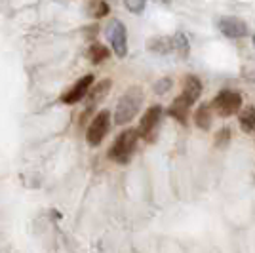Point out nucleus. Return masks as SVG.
I'll return each instance as SVG.
<instances>
[{"label": "nucleus", "mask_w": 255, "mask_h": 253, "mask_svg": "<svg viewBox=\"0 0 255 253\" xmlns=\"http://www.w3.org/2000/svg\"><path fill=\"white\" fill-rule=\"evenodd\" d=\"M90 13L94 15V17H105L107 13H109V4L107 2H103V0H97V2H94L92 6H90Z\"/></svg>", "instance_id": "17"}, {"label": "nucleus", "mask_w": 255, "mask_h": 253, "mask_svg": "<svg viewBox=\"0 0 255 253\" xmlns=\"http://www.w3.org/2000/svg\"><path fill=\"white\" fill-rule=\"evenodd\" d=\"M238 124L246 133L255 129V107H246L244 111L238 115Z\"/></svg>", "instance_id": "14"}, {"label": "nucleus", "mask_w": 255, "mask_h": 253, "mask_svg": "<svg viewBox=\"0 0 255 253\" xmlns=\"http://www.w3.org/2000/svg\"><path fill=\"white\" fill-rule=\"evenodd\" d=\"M254 44H255V36H254Z\"/></svg>", "instance_id": "22"}, {"label": "nucleus", "mask_w": 255, "mask_h": 253, "mask_svg": "<svg viewBox=\"0 0 255 253\" xmlns=\"http://www.w3.org/2000/svg\"><path fill=\"white\" fill-rule=\"evenodd\" d=\"M229 127H223L221 131H219V135H217V139H215V145L217 147H225L227 145V141H229Z\"/></svg>", "instance_id": "20"}, {"label": "nucleus", "mask_w": 255, "mask_h": 253, "mask_svg": "<svg viewBox=\"0 0 255 253\" xmlns=\"http://www.w3.org/2000/svg\"><path fill=\"white\" fill-rule=\"evenodd\" d=\"M92 84H94V76L92 74H86L78 82L73 84V88L69 92H65L61 95V101H63L65 105H75L78 101H82L86 97V94H88V90L92 88Z\"/></svg>", "instance_id": "7"}, {"label": "nucleus", "mask_w": 255, "mask_h": 253, "mask_svg": "<svg viewBox=\"0 0 255 253\" xmlns=\"http://www.w3.org/2000/svg\"><path fill=\"white\" fill-rule=\"evenodd\" d=\"M147 50L158 55H166V53L173 52V38L171 36H154L147 42Z\"/></svg>", "instance_id": "11"}, {"label": "nucleus", "mask_w": 255, "mask_h": 253, "mask_svg": "<svg viewBox=\"0 0 255 253\" xmlns=\"http://www.w3.org/2000/svg\"><path fill=\"white\" fill-rule=\"evenodd\" d=\"M213 122V116H212V107L210 105H202L196 109L194 113V124L200 127V129H210Z\"/></svg>", "instance_id": "13"}, {"label": "nucleus", "mask_w": 255, "mask_h": 253, "mask_svg": "<svg viewBox=\"0 0 255 253\" xmlns=\"http://www.w3.org/2000/svg\"><path fill=\"white\" fill-rule=\"evenodd\" d=\"M171 38H173V52H177L181 57H187L189 52H191L187 36H185L183 32H177V34H175V36H171Z\"/></svg>", "instance_id": "16"}, {"label": "nucleus", "mask_w": 255, "mask_h": 253, "mask_svg": "<svg viewBox=\"0 0 255 253\" xmlns=\"http://www.w3.org/2000/svg\"><path fill=\"white\" fill-rule=\"evenodd\" d=\"M111 86H113V82H111L109 78L101 80L99 84L92 86V90H88V94H86V95H88V101H90V107L101 103V101L107 97V94L111 92Z\"/></svg>", "instance_id": "10"}, {"label": "nucleus", "mask_w": 255, "mask_h": 253, "mask_svg": "<svg viewBox=\"0 0 255 253\" xmlns=\"http://www.w3.org/2000/svg\"><path fill=\"white\" fill-rule=\"evenodd\" d=\"M191 107H192L191 101H189L187 97L179 95V97H175V99H173V103L170 105V116H173V118H175L177 122H181V124H185Z\"/></svg>", "instance_id": "9"}, {"label": "nucleus", "mask_w": 255, "mask_h": 253, "mask_svg": "<svg viewBox=\"0 0 255 253\" xmlns=\"http://www.w3.org/2000/svg\"><path fill=\"white\" fill-rule=\"evenodd\" d=\"M109 55H111V52H109V48H105L103 44H92L90 50H88V57H90V61L94 65L103 63L105 59H109Z\"/></svg>", "instance_id": "15"}, {"label": "nucleus", "mask_w": 255, "mask_h": 253, "mask_svg": "<svg viewBox=\"0 0 255 253\" xmlns=\"http://www.w3.org/2000/svg\"><path fill=\"white\" fill-rule=\"evenodd\" d=\"M160 2H164V4H170L171 0H160Z\"/></svg>", "instance_id": "21"}, {"label": "nucleus", "mask_w": 255, "mask_h": 253, "mask_svg": "<svg viewBox=\"0 0 255 253\" xmlns=\"http://www.w3.org/2000/svg\"><path fill=\"white\" fill-rule=\"evenodd\" d=\"M171 86H173V80H171V78H160L158 82L154 84V94H158V95L168 94Z\"/></svg>", "instance_id": "18"}, {"label": "nucleus", "mask_w": 255, "mask_h": 253, "mask_svg": "<svg viewBox=\"0 0 255 253\" xmlns=\"http://www.w3.org/2000/svg\"><path fill=\"white\" fill-rule=\"evenodd\" d=\"M143 97H145V94L139 86L129 88L126 94L118 99L117 111H115V124L124 126L128 122H131L137 116L141 105H143Z\"/></svg>", "instance_id": "1"}, {"label": "nucleus", "mask_w": 255, "mask_h": 253, "mask_svg": "<svg viewBox=\"0 0 255 253\" xmlns=\"http://www.w3.org/2000/svg\"><path fill=\"white\" fill-rule=\"evenodd\" d=\"M111 127V113L109 111H101L94 116L92 124L88 126V131H86V141L90 147H97L101 145V141L105 139L107 131Z\"/></svg>", "instance_id": "4"}, {"label": "nucleus", "mask_w": 255, "mask_h": 253, "mask_svg": "<svg viewBox=\"0 0 255 253\" xmlns=\"http://www.w3.org/2000/svg\"><path fill=\"white\" fill-rule=\"evenodd\" d=\"M213 111L223 118H229V116L236 115L242 107V95L236 94V92H231V90H223L213 97L212 101Z\"/></svg>", "instance_id": "3"}, {"label": "nucleus", "mask_w": 255, "mask_h": 253, "mask_svg": "<svg viewBox=\"0 0 255 253\" xmlns=\"http://www.w3.org/2000/svg\"><path fill=\"white\" fill-rule=\"evenodd\" d=\"M200 94H202V84H200V80H198L196 76L189 74V76L185 78V82H183V94L181 95L187 97L192 105H194V101L200 97Z\"/></svg>", "instance_id": "12"}, {"label": "nucleus", "mask_w": 255, "mask_h": 253, "mask_svg": "<svg viewBox=\"0 0 255 253\" xmlns=\"http://www.w3.org/2000/svg\"><path fill=\"white\" fill-rule=\"evenodd\" d=\"M160 118H162V107L160 105L149 107L147 113H145L143 118H141V122H139V129H137L139 135L145 139H149V141H152V131L156 129V126H158Z\"/></svg>", "instance_id": "6"}, {"label": "nucleus", "mask_w": 255, "mask_h": 253, "mask_svg": "<svg viewBox=\"0 0 255 253\" xmlns=\"http://www.w3.org/2000/svg\"><path fill=\"white\" fill-rule=\"evenodd\" d=\"M107 38L113 46V50L118 57H124L128 53V40H126V27L118 19H113V21L107 25Z\"/></svg>", "instance_id": "5"}, {"label": "nucleus", "mask_w": 255, "mask_h": 253, "mask_svg": "<svg viewBox=\"0 0 255 253\" xmlns=\"http://www.w3.org/2000/svg\"><path fill=\"white\" fill-rule=\"evenodd\" d=\"M137 129L133 127H128L124 129L113 143V147L109 150V158L118 162V164H126L128 160L131 158L133 150H135V145H137Z\"/></svg>", "instance_id": "2"}, {"label": "nucleus", "mask_w": 255, "mask_h": 253, "mask_svg": "<svg viewBox=\"0 0 255 253\" xmlns=\"http://www.w3.org/2000/svg\"><path fill=\"white\" fill-rule=\"evenodd\" d=\"M219 31L223 32L227 38H244L248 34V25L238 17H221Z\"/></svg>", "instance_id": "8"}, {"label": "nucleus", "mask_w": 255, "mask_h": 253, "mask_svg": "<svg viewBox=\"0 0 255 253\" xmlns=\"http://www.w3.org/2000/svg\"><path fill=\"white\" fill-rule=\"evenodd\" d=\"M124 4L131 13H141L145 10V0H124Z\"/></svg>", "instance_id": "19"}]
</instances>
